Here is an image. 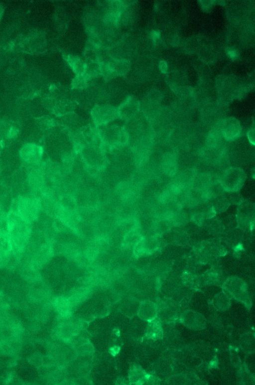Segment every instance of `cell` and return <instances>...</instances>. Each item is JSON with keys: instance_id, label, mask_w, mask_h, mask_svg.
Here are the masks:
<instances>
[{"instance_id": "9c48e42d", "label": "cell", "mask_w": 255, "mask_h": 385, "mask_svg": "<svg viewBox=\"0 0 255 385\" xmlns=\"http://www.w3.org/2000/svg\"><path fill=\"white\" fill-rule=\"evenodd\" d=\"M140 109V103L133 96L127 97L117 108L118 117L126 121L136 115Z\"/></svg>"}, {"instance_id": "7c38bea8", "label": "cell", "mask_w": 255, "mask_h": 385, "mask_svg": "<svg viewBox=\"0 0 255 385\" xmlns=\"http://www.w3.org/2000/svg\"><path fill=\"white\" fill-rule=\"evenodd\" d=\"M14 259L19 261L13 253L12 245L7 233L0 232V267L7 265Z\"/></svg>"}, {"instance_id": "8fae6325", "label": "cell", "mask_w": 255, "mask_h": 385, "mask_svg": "<svg viewBox=\"0 0 255 385\" xmlns=\"http://www.w3.org/2000/svg\"><path fill=\"white\" fill-rule=\"evenodd\" d=\"M43 152V148L40 146L35 143H28L21 148L19 155L25 163L34 165L40 161Z\"/></svg>"}, {"instance_id": "7a4b0ae2", "label": "cell", "mask_w": 255, "mask_h": 385, "mask_svg": "<svg viewBox=\"0 0 255 385\" xmlns=\"http://www.w3.org/2000/svg\"><path fill=\"white\" fill-rule=\"evenodd\" d=\"M10 209L16 210L32 225V223L36 221L40 214V199L32 196H19L12 202Z\"/></svg>"}, {"instance_id": "484cf974", "label": "cell", "mask_w": 255, "mask_h": 385, "mask_svg": "<svg viewBox=\"0 0 255 385\" xmlns=\"http://www.w3.org/2000/svg\"><path fill=\"white\" fill-rule=\"evenodd\" d=\"M160 70H161V71L162 72L165 73L166 72V63L162 61L161 62L160 64Z\"/></svg>"}, {"instance_id": "7402d4cb", "label": "cell", "mask_w": 255, "mask_h": 385, "mask_svg": "<svg viewBox=\"0 0 255 385\" xmlns=\"http://www.w3.org/2000/svg\"><path fill=\"white\" fill-rule=\"evenodd\" d=\"M37 126L41 131H46L53 127L54 121L48 116H43L36 119Z\"/></svg>"}, {"instance_id": "ffe728a7", "label": "cell", "mask_w": 255, "mask_h": 385, "mask_svg": "<svg viewBox=\"0 0 255 385\" xmlns=\"http://www.w3.org/2000/svg\"><path fill=\"white\" fill-rule=\"evenodd\" d=\"M162 168L164 172L172 175L177 171V162L175 157L172 154H167L163 159Z\"/></svg>"}, {"instance_id": "ba28073f", "label": "cell", "mask_w": 255, "mask_h": 385, "mask_svg": "<svg viewBox=\"0 0 255 385\" xmlns=\"http://www.w3.org/2000/svg\"><path fill=\"white\" fill-rule=\"evenodd\" d=\"M60 127L70 135L76 134L85 126L84 119L74 111L59 117Z\"/></svg>"}, {"instance_id": "6da1fadb", "label": "cell", "mask_w": 255, "mask_h": 385, "mask_svg": "<svg viewBox=\"0 0 255 385\" xmlns=\"http://www.w3.org/2000/svg\"><path fill=\"white\" fill-rule=\"evenodd\" d=\"M32 225L15 210L7 213L6 233L12 245L13 253L19 259L28 242Z\"/></svg>"}, {"instance_id": "8992f818", "label": "cell", "mask_w": 255, "mask_h": 385, "mask_svg": "<svg viewBox=\"0 0 255 385\" xmlns=\"http://www.w3.org/2000/svg\"><path fill=\"white\" fill-rule=\"evenodd\" d=\"M90 114L94 124L98 127L108 124L119 118L117 108L108 104H96L91 109Z\"/></svg>"}, {"instance_id": "30bf717a", "label": "cell", "mask_w": 255, "mask_h": 385, "mask_svg": "<svg viewBox=\"0 0 255 385\" xmlns=\"http://www.w3.org/2000/svg\"><path fill=\"white\" fill-rule=\"evenodd\" d=\"M221 132L227 141H232L237 139L242 133V127L239 120L234 117L226 118L221 123Z\"/></svg>"}, {"instance_id": "52a82bcc", "label": "cell", "mask_w": 255, "mask_h": 385, "mask_svg": "<svg viewBox=\"0 0 255 385\" xmlns=\"http://www.w3.org/2000/svg\"><path fill=\"white\" fill-rule=\"evenodd\" d=\"M246 179V174L243 169L238 167H232L223 173L221 182L225 190L236 191L243 186Z\"/></svg>"}, {"instance_id": "277c9868", "label": "cell", "mask_w": 255, "mask_h": 385, "mask_svg": "<svg viewBox=\"0 0 255 385\" xmlns=\"http://www.w3.org/2000/svg\"><path fill=\"white\" fill-rule=\"evenodd\" d=\"M98 134L101 142L111 148L121 147L128 143L124 127L114 124L99 126Z\"/></svg>"}, {"instance_id": "cb8c5ba5", "label": "cell", "mask_w": 255, "mask_h": 385, "mask_svg": "<svg viewBox=\"0 0 255 385\" xmlns=\"http://www.w3.org/2000/svg\"><path fill=\"white\" fill-rule=\"evenodd\" d=\"M255 132L254 128L250 129L247 132V137L250 143L255 145Z\"/></svg>"}, {"instance_id": "4316f807", "label": "cell", "mask_w": 255, "mask_h": 385, "mask_svg": "<svg viewBox=\"0 0 255 385\" xmlns=\"http://www.w3.org/2000/svg\"><path fill=\"white\" fill-rule=\"evenodd\" d=\"M160 37V33L158 32L154 31L152 33V37L154 39V40H156L157 38H159Z\"/></svg>"}, {"instance_id": "5bb4252c", "label": "cell", "mask_w": 255, "mask_h": 385, "mask_svg": "<svg viewBox=\"0 0 255 385\" xmlns=\"http://www.w3.org/2000/svg\"><path fill=\"white\" fill-rule=\"evenodd\" d=\"M103 63L108 75L112 77L123 75L128 72L130 68V63L125 59H112L107 63Z\"/></svg>"}, {"instance_id": "3957f363", "label": "cell", "mask_w": 255, "mask_h": 385, "mask_svg": "<svg viewBox=\"0 0 255 385\" xmlns=\"http://www.w3.org/2000/svg\"><path fill=\"white\" fill-rule=\"evenodd\" d=\"M51 144L54 155L59 161L65 160L72 154L74 148V142L70 135L60 127L51 128Z\"/></svg>"}, {"instance_id": "5b68a950", "label": "cell", "mask_w": 255, "mask_h": 385, "mask_svg": "<svg viewBox=\"0 0 255 385\" xmlns=\"http://www.w3.org/2000/svg\"><path fill=\"white\" fill-rule=\"evenodd\" d=\"M81 156L86 165L93 169H100L106 163V157L102 148L95 144L82 146Z\"/></svg>"}, {"instance_id": "603a6c76", "label": "cell", "mask_w": 255, "mask_h": 385, "mask_svg": "<svg viewBox=\"0 0 255 385\" xmlns=\"http://www.w3.org/2000/svg\"><path fill=\"white\" fill-rule=\"evenodd\" d=\"M89 78L84 75H77L73 79L72 88L76 89H83L88 86Z\"/></svg>"}, {"instance_id": "44dd1931", "label": "cell", "mask_w": 255, "mask_h": 385, "mask_svg": "<svg viewBox=\"0 0 255 385\" xmlns=\"http://www.w3.org/2000/svg\"><path fill=\"white\" fill-rule=\"evenodd\" d=\"M214 307L220 311L227 310L230 306L231 301L228 296L225 293H220L213 299Z\"/></svg>"}, {"instance_id": "d4e9b609", "label": "cell", "mask_w": 255, "mask_h": 385, "mask_svg": "<svg viewBox=\"0 0 255 385\" xmlns=\"http://www.w3.org/2000/svg\"><path fill=\"white\" fill-rule=\"evenodd\" d=\"M228 56L232 59H235L238 57V53L236 50L229 49L227 52Z\"/></svg>"}, {"instance_id": "9a60e30c", "label": "cell", "mask_w": 255, "mask_h": 385, "mask_svg": "<svg viewBox=\"0 0 255 385\" xmlns=\"http://www.w3.org/2000/svg\"><path fill=\"white\" fill-rule=\"evenodd\" d=\"M157 313L160 321L164 322H171L176 316V308L171 301H163L161 306L157 308Z\"/></svg>"}, {"instance_id": "ac0fdd59", "label": "cell", "mask_w": 255, "mask_h": 385, "mask_svg": "<svg viewBox=\"0 0 255 385\" xmlns=\"http://www.w3.org/2000/svg\"><path fill=\"white\" fill-rule=\"evenodd\" d=\"M67 61L77 75L84 74L86 64L81 58L69 55L67 57Z\"/></svg>"}, {"instance_id": "d6986e66", "label": "cell", "mask_w": 255, "mask_h": 385, "mask_svg": "<svg viewBox=\"0 0 255 385\" xmlns=\"http://www.w3.org/2000/svg\"><path fill=\"white\" fill-rule=\"evenodd\" d=\"M148 337L154 340L162 338L163 332L160 321L156 318L151 321L148 329Z\"/></svg>"}, {"instance_id": "4fadbf2b", "label": "cell", "mask_w": 255, "mask_h": 385, "mask_svg": "<svg viewBox=\"0 0 255 385\" xmlns=\"http://www.w3.org/2000/svg\"><path fill=\"white\" fill-rule=\"evenodd\" d=\"M182 322L187 328L199 330L206 326V319L200 313L192 310L185 311L182 316Z\"/></svg>"}, {"instance_id": "2e32d148", "label": "cell", "mask_w": 255, "mask_h": 385, "mask_svg": "<svg viewBox=\"0 0 255 385\" xmlns=\"http://www.w3.org/2000/svg\"><path fill=\"white\" fill-rule=\"evenodd\" d=\"M18 130L8 122L0 121V141L5 139H12L17 134Z\"/></svg>"}, {"instance_id": "e0dca14e", "label": "cell", "mask_w": 255, "mask_h": 385, "mask_svg": "<svg viewBox=\"0 0 255 385\" xmlns=\"http://www.w3.org/2000/svg\"><path fill=\"white\" fill-rule=\"evenodd\" d=\"M141 314L143 319L151 321L156 318L157 307L154 303L146 301L142 304Z\"/></svg>"}]
</instances>
